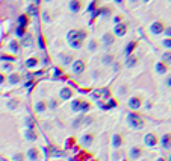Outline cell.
Wrapping results in <instances>:
<instances>
[{
    "instance_id": "cell-17",
    "label": "cell",
    "mask_w": 171,
    "mask_h": 161,
    "mask_svg": "<svg viewBox=\"0 0 171 161\" xmlns=\"http://www.w3.org/2000/svg\"><path fill=\"white\" fill-rule=\"evenodd\" d=\"M24 138L27 140V141H37V134H35V131L34 129H24Z\"/></svg>"
},
{
    "instance_id": "cell-16",
    "label": "cell",
    "mask_w": 171,
    "mask_h": 161,
    "mask_svg": "<svg viewBox=\"0 0 171 161\" xmlns=\"http://www.w3.org/2000/svg\"><path fill=\"white\" fill-rule=\"evenodd\" d=\"M136 62H138V58L133 56V55H129L127 59H126V62H124V65H126L127 69H133V67L136 65Z\"/></svg>"
},
{
    "instance_id": "cell-56",
    "label": "cell",
    "mask_w": 171,
    "mask_h": 161,
    "mask_svg": "<svg viewBox=\"0 0 171 161\" xmlns=\"http://www.w3.org/2000/svg\"><path fill=\"white\" fill-rule=\"evenodd\" d=\"M141 2H144V3H148V2H150V0H141Z\"/></svg>"
},
{
    "instance_id": "cell-36",
    "label": "cell",
    "mask_w": 171,
    "mask_h": 161,
    "mask_svg": "<svg viewBox=\"0 0 171 161\" xmlns=\"http://www.w3.org/2000/svg\"><path fill=\"white\" fill-rule=\"evenodd\" d=\"M3 70H6V72L12 73V72H14V65H12V62H6V64L3 65Z\"/></svg>"
},
{
    "instance_id": "cell-44",
    "label": "cell",
    "mask_w": 171,
    "mask_h": 161,
    "mask_svg": "<svg viewBox=\"0 0 171 161\" xmlns=\"http://www.w3.org/2000/svg\"><path fill=\"white\" fill-rule=\"evenodd\" d=\"M95 5H97V0H94V2H92V3L88 6V12H92V8H94Z\"/></svg>"
},
{
    "instance_id": "cell-13",
    "label": "cell",
    "mask_w": 171,
    "mask_h": 161,
    "mask_svg": "<svg viewBox=\"0 0 171 161\" xmlns=\"http://www.w3.org/2000/svg\"><path fill=\"white\" fill-rule=\"evenodd\" d=\"M8 49H9V52H12V53H18V52H20V44H18V41H17V40H11V41L8 43Z\"/></svg>"
},
{
    "instance_id": "cell-6",
    "label": "cell",
    "mask_w": 171,
    "mask_h": 161,
    "mask_svg": "<svg viewBox=\"0 0 171 161\" xmlns=\"http://www.w3.org/2000/svg\"><path fill=\"white\" fill-rule=\"evenodd\" d=\"M68 9L71 14H77L82 9V2L80 0H70L68 2Z\"/></svg>"
},
{
    "instance_id": "cell-37",
    "label": "cell",
    "mask_w": 171,
    "mask_h": 161,
    "mask_svg": "<svg viewBox=\"0 0 171 161\" xmlns=\"http://www.w3.org/2000/svg\"><path fill=\"white\" fill-rule=\"evenodd\" d=\"M88 109H89V103H88V102H80V109H79V111L85 112V111H88Z\"/></svg>"
},
{
    "instance_id": "cell-51",
    "label": "cell",
    "mask_w": 171,
    "mask_h": 161,
    "mask_svg": "<svg viewBox=\"0 0 171 161\" xmlns=\"http://www.w3.org/2000/svg\"><path fill=\"white\" fill-rule=\"evenodd\" d=\"M129 3L130 5H135V3H138V0H129Z\"/></svg>"
},
{
    "instance_id": "cell-53",
    "label": "cell",
    "mask_w": 171,
    "mask_h": 161,
    "mask_svg": "<svg viewBox=\"0 0 171 161\" xmlns=\"http://www.w3.org/2000/svg\"><path fill=\"white\" fill-rule=\"evenodd\" d=\"M156 161H166V159H165V158H162V156H159V158H157Z\"/></svg>"
},
{
    "instance_id": "cell-43",
    "label": "cell",
    "mask_w": 171,
    "mask_h": 161,
    "mask_svg": "<svg viewBox=\"0 0 171 161\" xmlns=\"http://www.w3.org/2000/svg\"><path fill=\"white\" fill-rule=\"evenodd\" d=\"M38 44H40V49H44V47H46V46H44V40H43L41 35L38 37Z\"/></svg>"
},
{
    "instance_id": "cell-42",
    "label": "cell",
    "mask_w": 171,
    "mask_h": 161,
    "mask_svg": "<svg viewBox=\"0 0 171 161\" xmlns=\"http://www.w3.org/2000/svg\"><path fill=\"white\" fill-rule=\"evenodd\" d=\"M43 20H44V22H47V23L50 22V15H49V12H47V11H44V12H43Z\"/></svg>"
},
{
    "instance_id": "cell-48",
    "label": "cell",
    "mask_w": 171,
    "mask_h": 161,
    "mask_svg": "<svg viewBox=\"0 0 171 161\" xmlns=\"http://www.w3.org/2000/svg\"><path fill=\"white\" fill-rule=\"evenodd\" d=\"M165 84H166V85H168V87H169V85H171V78H169V76H168V78H166V81H165Z\"/></svg>"
},
{
    "instance_id": "cell-23",
    "label": "cell",
    "mask_w": 171,
    "mask_h": 161,
    "mask_svg": "<svg viewBox=\"0 0 171 161\" xmlns=\"http://www.w3.org/2000/svg\"><path fill=\"white\" fill-rule=\"evenodd\" d=\"M97 15H103V17H111V9H109V8H103V9H98L97 12H92V17H97Z\"/></svg>"
},
{
    "instance_id": "cell-5",
    "label": "cell",
    "mask_w": 171,
    "mask_h": 161,
    "mask_svg": "<svg viewBox=\"0 0 171 161\" xmlns=\"http://www.w3.org/2000/svg\"><path fill=\"white\" fill-rule=\"evenodd\" d=\"M127 32V25L126 23H118L114 26V35L115 37H124Z\"/></svg>"
},
{
    "instance_id": "cell-1",
    "label": "cell",
    "mask_w": 171,
    "mask_h": 161,
    "mask_svg": "<svg viewBox=\"0 0 171 161\" xmlns=\"http://www.w3.org/2000/svg\"><path fill=\"white\" fill-rule=\"evenodd\" d=\"M85 38H86V32L82 29H73L67 34V43L73 49H80Z\"/></svg>"
},
{
    "instance_id": "cell-14",
    "label": "cell",
    "mask_w": 171,
    "mask_h": 161,
    "mask_svg": "<svg viewBox=\"0 0 171 161\" xmlns=\"http://www.w3.org/2000/svg\"><path fill=\"white\" fill-rule=\"evenodd\" d=\"M20 81H21V76L18 75V73H9V76H8V82L11 84V85H15V84H20Z\"/></svg>"
},
{
    "instance_id": "cell-25",
    "label": "cell",
    "mask_w": 171,
    "mask_h": 161,
    "mask_svg": "<svg viewBox=\"0 0 171 161\" xmlns=\"http://www.w3.org/2000/svg\"><path fill=\"white\" fill-rule=\"evenodd\" d=\"M135 46H136V43L135 41H130V43H127V46H126V49H124V53L129 56V55H132V52L135 50Z\"/></svg>"
},
{
    "instance_id": "cell-49",
    "label": "cell",
    "mask_w": 171,
    "mask_h": 161,
    "mask_svg": "<svg viewBox=\"0 0 171 161\" xmlns=\"http://www.w3.org/2000/svg\"><path fill=\"white\" fill-rule=\"evenodd\" d=\"M112 159H114V161H118V159H120V156H118V153H114V156H112Z\"/></svg>"
},
{
    "instance_id": "cell-47",
    "label": "cell",
    "mask_w": 171,
    "mask_h": 161,
    "mask_svg": "<svg viewBox=\"0 0 171 161\" xmlns=\"http://www.w3.org/2000/svg\"><path fill=\"white\" fill-rule=\"evenodd\" d=\"M114 22H115V25H118V23H121V18L120 17H114Z\"/></svg>"
},
{
    "instance_id": "cell-7",
    "label": "cell",
    "mask_w": 171,
    "mask_h": 161,
    "mask_svg": "<svg viewBox=\"0 0 171 161\" xmlns=\"http://www.w3.org/2000/svg\"><path fill=\"white\" fill-rule=\"evenodd\" d=\"M114 41H115V38H114V35L111 32H106V34L102 35V44L105 47H111L114 44Z\"/></svg>"
},
{
    "instance_id": "cell-34",
    "label": "cell",
    "mask_w": 171,
    "mask_h": 161,
    "mask_svg": "<svg viewBox=\"0 0 171 161\" xmlns=\"http://www.w3.org/2000/svg\"><path fill=\"white\" fill-rule=\"evenodd\" d=\"M97 46H98V43H97L95 40H91V41L88 43V50H89V52H94V50L97 49Z\"/></svg>"
},
{
    "instance_id": "cell-31",
    "label": "cell",
    "mask_w": 171,
    "mask_h": 161,
    "mask_svg": "<svg viewBox=\"0 0 171 161\" xmlns=\"http://www.w3.org/2000/svg\"><path fill=\"white\" fill-rule=\"evenodd\" d=\"M24 126H26V129H34V128H35V122H34L31 117H26V120H24Z\"/></svg>"
},
{
    "instance_id": "cell-33",
    "label": "cell",
    "mask_w": 171,
    "mask_h": 161,
    "mask_svg": "<svg viewBox=\"0 0 171 161\" xmlns=\"http://www.w3.org/2000/svg\"><path fill=\"white\" fill-rule=\"evenodd\" d=\"M24 34H26V31H24L23 28H18V26L15 28V37H17V38H23Z\"/></svg>"
},
{
    "instance_id": "cell-38",
    "label": "cell",
    "mask_w": 171,
    "mask_h": 161,
    "mask_svg": "<svg viewBox=\"0 0 171 161\" xmlns=\"http://www.w3.org/2000/svg\"><path fill=\"white\" fill-rule=\"evenodd\" d=\"M0 61H3V62H12V61H14V58H12V56L2 55V56H0Z\"/></svg>"
},
{
    "instance_id": "cell-19",
    "label": "cell",
    "mask_w": 171,
    "mask_h": 161,
    "mask_svg": "<svg viewBox=\"0 0 171 161\" xmlns=\"http://www.w3.org/2000/svg\"><path fill=\"white\" fill-rule=\"evenodd\" d=\"M40 64V61H38V58H29V59H26V62H24V65L27 67V69H35L37 65Z\"/></svg>"
},
{
    "instance_id": "cell-58",
    "label": "cell",
    "mask_w": 171,
    "mask_h": 161,
    "mask_svg": "<svg viewBox=\"0 0 171 161\" xmlns=\"http://www.w3.org/2000/svg\"><path fill=\"white\" fill-rule=\"evenodd\" d=\"M166 2H168V3H169V2H171V0H166Z\"/></svg>"
},
{
    "instance_id": "cell-50",
    "label": "cell",
    "mask_w": 171,
    "mask_h": 161,
    "mask_svg": "<svg viewBox=\"0 0 171 161\" xmlns=\"http://www.w3.org/2000/svg\"><path fill=\"white\" fill-rule=\"evenodd\" d=\"M118 93H121V94H124V93H126V87H121V90H118Z\"/></svg>"
},
{
    "instance_id": "cell-9",
    "label": "cell",
    "mask_w": 171,
    "mask_h": 161,
    "mask_svg": "<svg viewBox=\"0 0 171 161\" xmlns=\"http://www.w3.org/2000/svg\"><path fill=\"white\" fill-rule=\"evenodd\" d=\"M127 105H129V108H132V109H138V108H141V105H142V100H141L138 96H132V97L129 99Z\"/></svg>"
},
{
    "instance_id": "cell-30",
    "label": "cell",
    "mask_w": 171,
    "mask_h": 161,
    "mask_svg": "<svg viewBox=\"0 0 171 161\" xmlns=\"http://www.w3.org/2000/svg\"><path fill=\"white\" fill-rule=\"evenodd\" d=\"M102 62L106 64V65H111V64L114 62V56H112V55H105V56L102 58Z\"/></svg>"
},
{
    "instance_id": "cell-57",
    "label": "cell",
    "mask_w": 171,
    "mask_h": 161,
    "mask_svg": "<svg viewBox=\"0 0 171 161\" xmlns=\"http://www.w3.org/2000/svg\"><path fill=\"white\" fill-rule=\"evenodd\" d=\"M44 2H46V3H50V2H52V0H44Z\"/></svg>"
},
{
    "instance_id": "cell-22",
    "label": "cell",
    "mask_w": 171,
    "mask_h": 161,
    "mask_svg": "<svg viewBox=\"0 0 171 161\" xmlns=\"http://www.w3.org/2000/svg\"><path fill=\"white\" fill-rule=\"evenodd\" d=\"M169 141H171L169 134H163L162 138H160V144H162V147H163V149H169Z\"/></svg>"
},
{
    "instance_id": "cell-55",
    "label": "cell",
    "mask_w": 171,
    "mask_h": 161,
    "mask_svg": "<svg viewBox=\"0 0 171 161\" xmlns=\"http://www.w3.org/2000/svg\"><path fill=\"white\" fill-rule=\"evenodd\" d=\"M70 161H79V159H77V158H74V156H71V158H70Z\"/></svg>"
},
{
    "instance_id": "cell-29",
    "label": "cell",
    "mask_w": 171,
    "mask_h": 161,
    "mask_svg": "<svg viewBox=\"0 0 171 161\" xmlns=\"http://www.w3.org/2000/svg\"><path fill=\"white\" fill-rule=\"evenodd\" d=\"M82 143H83L85 146H89V144L92 143V135H91V134H85V135L82 137Z\"/></svg>"
},
{
    "instance_id": "cell-41",
    "label": "cell",
    "mask_w": 171,
    "mask_h": 161,
    "mask_svg": "<svg viewBox=\"0 0 171 161\" xmlns=\"http://www.w3.org/2000/svg\"><path fill=\"white\" fill-rule=\"evenodd\" d=\"M80 123H83V119H82V117H79V119H76V120L73 122V128H77Z\"/></svg>"
},
{
    "instance_id": "cell-3",
    "label": "cell",
    "mask_w": 171,
    "mask_h": 161,
    "mask_svg": "<svg viewBox=\"0 0 171 161\" xmlns=\"http://www.w3.org/2000/svg\"><path fill=\"white\" fill-rule=\"evenodd\" d=\"M85 62L82 61V59H76V61H73L71 62V70H73V73L74 75H80L82 72H85Z\"/></svg>"
},
{
    "instance_id": "cell-4",
    "label": "cell",
    "mask_w": 171,
    "mask_h": 161,
    "mask_svg": "<svg viewBox=\"0 0 171 161\" xmlns=\"http://www.w3.org/2000/svg\"><path fill=\"white\" fill-rule=\"evenodd\" d=\"M163 23L162 22H153L151 25H150V34L151 35H160L162 32H163Z\"/></svg>"
},
{
    "instance_id": "cell-11",
    "label": "cell",
    "mask_w": 171,
    "mask_h": 161,
    "mask_svg": "<svg viewBox=\"0 0 171 161\" xmlns=\"http://www.w3.org/2000/svg\"><path fill=\"white\" fill-rule=\"evenodd\" d=\"M21 44H23V47H32L34 46V37L31 34H24V37L21 38Z\"/></svg>"
},
{
    "instance_id": "cell-18",
    "label": "cell",
    "mask_w": 171,
    "mask_h": 161,
    "mask_svg": "<svg viewBox=\"0 0 171 161\" xmlns=\"http://www.w3.org/2000/svg\"><path fill=\"white\" fill-rule=\"evenodd\" d=\"M121 144H123L121 135H120V134H114V135H112V146H114V149H118Z\"/></svg>"
},
{
    "instance_id": "cell-46",
    "label": "cell",
    "mask_w": 171,
    "mask_h": 161,
    "mask_svg": "<svg viewBox=\"0 0 171 161\" xmlns=\"http://www.w3.org/2000/svg\"><path fill=\"white\" fill-rule=\"evenodd\" d=\"M14 161H23V156L20 153H17V155H14Z\"/></svg>"
},
{
    "instance_id": "cell-10",
    "label": "cell",
    "mask_w": 171,
    "mask_h": 161,
    "mask_svg": "<svg viewBox=\"0 0 171 161\" xmlns=\"http://www.w3.org/2000/svg\"><path fill=\"white\" fill-rule=\"evenodd\" d=\"M71 96H73L71 88H68V87L61 88V91H59V97H61L62 100H68V99H71Z\"/></svg>"
},
{
    "instance_id": "cell-27",
    "label": "cell",
    "mask_w": 171,
    "mask_h": 161,
    "mask_svg": "<svg viewBox=\"0 0 171 161\" xmlns=\"http://www.w3.org/2000/svg\"><path fill=\"white\" fill-rule=\"evenodd\" d=\"M141 153H142V150H141L139 147H136V146H133V147L130 149V156H132V158H139Z\"/></svg>"
},
{
    "instance_id": "cell-32",
    "label": "cell",
    "mask_w": 171,
    "mask_h": 161,
    "mask_svg": "<svg viewBox=\"0 0 171 161\" xmlns=\"http://www.w3.org/2000/svg\"><path fill=\"white\" fill-rule=\"evenodd\" d=\"M169 61H171V53H169V50H168V52H165V53L162 55V61H160V62H163V64L166 65V62L169 64Z\"/></svg>"
},
{
    "instance_id": "cell-26",
    "label": "cell",
    "mask_w": 171,
    "mask_h": 161,
    "mask_svg": "<svg viewBox=\"0 0 171 161\" xmlns=\"http://www.w3.org/2000/svg\"><path fill=\"white\" fill-rule=\"evenodd\" d=\"M80 102H82V100H79V99H73V100H71V111H73V112H77V111L80 109Z\"/></svg>"
},
{
    "instance_id": "cell-45",
    "label": "cell",
    "mask_w": 171,
    "mask_h": 161,
    "mask_svg": "<svg viewBox=\"0 0 171 161\" xmlns=\"http://www.w3.org/2000/svg\"><path fill=\"white\" fill-rule=\"evenodd\" d=\"M5 81H6L5 75H3V73H0V85H3V84H5Z\"/></svg>"
},
{
    "instance_id": "cell-52",
    "label": "cell",
    "mask_w": 171,
    "mask_h": 161,
    "mask_svg": "<svg viewBox=\"0 0 171 161\" xmlns=\"http://www.w3.org/2000/svg\"><path fill=\"white\" fill-rule=\"evenodd\" d=\"M50 106H52V108H55V106H56V102H55V100H52V102H50Z\"/></svg>"
},
{
    "instance_id": "cell-54",
    "label": "cell",
    "mask_w": 171,
    "mask_h": 161,
    "mask_svg": "<svg viewBox=\"0 0 171 161\" xmlns=\"http://www.w3.org/2000/svg\"><path fill=\"white\" fill-rule=\"evenodd\" d=\"M114 2H115V3H120V5H121V3H123V0H114Z\"/></svg>"
},
{
    "instance_id": "cell-24",
    "label": "cell",
    "mask_w": 171,
    "mask_h": 161,
    "mask_svg": "<svg viewBox=\"0 0 171 161\" xmlns=\"http://www.w3.org/2000/svg\"><path fill=\"white\" fill-rule=\"evenodd\" d=\"M46 108H47V103H46L44 100H40V102L35 103V109H37V112H44Z\"/></svg>"
},
{
    "instance_id": "cell-21",
    "label": "cell",
    "mask_w": 171,
    "mask_h": 161,
    "mask_svg": "<svg viewBox=\"0 0 171 161\" xmlns=\"http://www.w3.org/2000/svg\"><path fill=\"white\" fill-rule=\"evenodd\" d=\"M38 155H40V152H38L35 147H32V149L27 150V158H29V161H37V159H38Z\"/></svg>"
},
{
    "instance_id": "cell-12",
    "label": "cell",
    "mask_w": 171,
    "mask_h": 161,
    "mask_svg": "<svg viewBox=\"0 0 171 161\" xmlns=\"http://www.w3.org/2000/svg\"><path fill=\"white\" fill-rule=\"evenodd\" d=\"M59 61H61V64L62 65H68V64H71V59H73V56L70 55V53H59Z\"/></svg>"
},
{
    "instance_id": "cell-35",
    "label": "cell",
    "mask_w": 171,
    "mask_h": 161,
    "mask_svg": "<svg viewBox=\"0 0 171 161\" xmlns=\"http://www.w3.org/2000/svg\"><path fill=\"white\" fill-rule=\"evenodd\" d=\"M17 106H18V100H17V99H12V100L8 102V108H9V109H15Z\"/></svg>"
},
{
    "instance_id": "cell-40",
    "label": "cell",
    "mask_w": 171,
    "mask_h": 161,
    "mask_svg": "<svg viewBox=\"0 0 171 161\" xmlns=\"http://www.w3.org/2000/svg\"><path fill=\"white\" fill-rule=\"evenodd\" d=\"M163 35H165V38H169V35H171V28L168 26V28H163V32H162Z\"/></svg>"
},
{
    "instance_id": "cell-2",
    "label": "cell",
    "mask_w": 171,
    "mask_h": 161,
    "mask_svg": "<svg viewBox=\"0 0 171 161\" xmlns=\"http://www.w3.org/2000/svg\"><path fill=\"white\" fill-rule=\"evenodd\" d=\"M127 123L133 128V129H142L144 128V119L135 112L127 114Z\"/></svg>"
},
{
    "instance_id": "cell-8",
    "label": "cell",
    "mask_w": 171,
    "mask_h": 161,
    "mask_svg": "<svg viewBox=\"0 0 171 161\" xmlns=\"http://www.w3.org/2000/svg\"><path fill=\"white\" fill-rule=\"evenodd\" d=\"M144 143H145V146H148V147H153V146H156V143H157V138H156V135H154V134L148 132V134H145V135H144Z\"/></svg>"
},
{
    "instance_id": "cell-15",
    "label": "cell",
    "mask_w": 171,
    "mask_h": 161,
    "mask_svg": "<svg viewBox=\"0 0 171 161\" xmlns=\"http://www.w3.org/2000/svg\"><path fill=\"white\" fill-rule=\"evenodd\" d=\"M17 26L18 28H23V29H26V26H27V23H29V18H27V15H24V14H21V15H18V18H17Z\"/></svg>"
},
{
    "instance_id": "cell-39",
    "label": "cell",
    "mask_w": 171,
    "mask_h": 161,
    "mask_svg": "<svg viewBox=\"0 0 171 161\" xmlns=\"http://www.w3.org/2000/svg\"><path fill=\"white\" fill-rule=\"evenodd\" d=\"M162 44H163L165 49H168V50L171 49V40H169V38H165V40L162 41Z\"/></svg>"
},
{
    "instance_id": "cell-20",
    "label": "cell",
    "mask_w": 171,
    "mask_h": 161,
    "mask_svg": "<svg viewBox=\"0 0 171 161\" xmlns=\"http://www.w3.org/2000/svg\"><path fill=\"white\" fill-rule=\"evenodd\" d=\"M154 70H156L159 75H165V73H166V65H165L163 62L157 61V62L154 64Z\"/></svg>"
},
{
    "instance_id": "cell-28",
    "label": "cell",
    "mask_w": 171,
    "mask_h": 161,
    "mask_svg": "<svg viewBox=\"0 0 171 161\" xmlns=\"http://www.w3.org/2000/svg\"><path fill=\"white\" fill-rule=\"evenodd\" d=\"M27 15H38V8H37V5H29V6H27Z\"/></svg>"
}]
</instances>
